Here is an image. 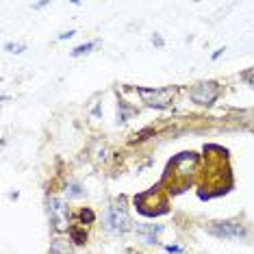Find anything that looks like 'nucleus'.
I'll return each instance as SVG.
<instances>
[{
	"label": "nucleus",
	"instance_id": "f257e3e1",
	"mask_svg": "<svg viewBox=\"0 0 254 254\" xmlns=\"http://www.w3.org/2000/svg\"><path fill=\"white\" fill-rule=\"evenodd\" d=\"M219 96V85L215 80H206V83H198L195 87L191 89V100L195 105H202V107H209L217 100Z\"/></svg>",
	"mask_w": 254,
	"mask_h": 254
},
{
	"label": "nucleus",
	"instance_id": "f03ea898",
	"mask_svg": "<svg viewBox=\"0 0 254 254\" xmlns=\"http://www.w3.org/2000/svg\"><path fill=\"white\" fill-rule=\"evenodd\" d=\"M139 94L143 98L148 107H157V109H163V107H170L172 105V96H174V89L172 87H161V89H146V87H139Z\"/></svg>",
	"mask_w": 254,
	"mask_h": 254
},
{
	"label": "nucleus",
	"instance_id": "7ed1b4c3",
	"mask_svg": "<svg viewBox=\"0 0 254 254\" xmlns=\"http://www.w3.org/2000/svg\"><path fill=\"white\" fill-rule=\"evenodd\" d=\"M105 222L111 233H126V230H130V217L124 206H111V209L107 211Z\"/></svg>",
	"mask_w": 254,
	"mask_h": 254
},
{
	"label": "nucleus",
	"instance_id": "20e7f679",
	"mask_svg": "<svg viewBox=\"0 0 254 254\" xmlns=\"http://www.w3.org/2000/svg\"><path fill=\"white\" fill-rule=\"evenodd\" d=\"M209 230L219 239H241L246 235V228L237 222H215Z\"/></svg>",
	"mask_w": 254,
	"mask_h": 254
},
{
	"label": "nucleus",
	"instance_id": "39448f33",
	"mask_svg": "<svg viewBox=\"0 0 254 254\" xmlns=\"http://www.w3.org/2000/svg\"><path fill=\"white\" fill-rule=\"evenodd\" d=\"M48 213H50V219L55 222V226L57 228H65V224H67V209L63 206V202L61 200H50L48 202Z\"/></svg>",
	"mask_w": 254,
	"mask_h": 254
},
{
	"label": "nucleus",
	"instance_id": "423d86ee",
	"mask_svg": "<svg viewBox=\"0 0 254 254\" xmlns=\"http://www.w3.org/2000/svg\"><path fill=\"white\" fill-rule=\"evenodd\" d=\"M161 230H163L161 224H157V226H154V224H148V226H139V228H137V233L141 235V239L146 241V244H154Z\"/></svg>",
	"mask_w": 254,
	"mask_h": 254
},
{
	"label": "nucleus",
	"instance_id": "0eeeda50",
	"mask_svg": "<svg viewBox=\"0 0 254 254\" xmlns=\"http://www.w3.org/2000/svg\"><path fill=\"white\" fill-rule=\"evenodd\" d=\"M98 46V42H89V44H83V46H78V48H74L72 50V57H80V55H89L91 50H94Z\"/></svg>",
	"mask_w": 254,
	"mask_h": 254
},
{
	"label": "nucleus",
	"instance_id": "6e6552de",
	"mask_svg": "<svg viewBox=\"0 0 254 254\" xmlns=\"http://www.w3.org/2000/svg\"><path fill=\"white\" fill-rule=\"evenodd\" d=\"M135 111H132V109H128L124 105V102H120V109H118V122H124L126 118H128V115H132Z\"/></svg>",
	"mask_w": 254,
	"mask_h": 254
},
{
	"label": "nucleus",
	"instance_id": "1a4fd4ad",
	"mask_svg": "<svg viewBox=\"0 0 254 254\" xmlns=\"http://www.w3.org/2000/svg\"><path fill=\"white\" fill-rule=\"evenodd\" d=\"M65 193H67V198H80V195H83L85 191H83V189H80V187H78V185H76V183H72V185H70V187H67V189H65Z\"/></svg>",
	"mask_w": 254,
	"mask_h": 254
},
{
	"label": "nucleus",
	"instance_id": "9d476101",
	"mask_svg": "<svg viewBox=\"0 0 254 254\" xmlns=\"http://www.w3.org/2000/svg\"><path fill=\"white\" fill-rule=\"evenodd\" d=\"M70 235H72V239L76 241V244H85V239H87V235H85L83 230H78V228H70Z\"/></svg>",
	"mask_w": 254,
	"mask_h": 254
},
{
	"label": "nucleus",
	"instance_id": "9b49d317",
	"mask_svg": "<svg viewBox=\"0 0 254 254\" xmlns=\"http://www.w3.org/2000/svg\"><path fill=\"white\" fill-rule=\"evenodd\" d=\"M50 254H70V252H67V250H61V244H59V241H55L53 248H50Z\"/></svg>",
	"mask_w": 254,
	"mask_h": 254
},
{
	"label": "nucleus",
	"instance_id": "f8f14e48",
	"mask_svg": "<svg viewBox=\"0 0 254 254\" xmlns=\"http://www.w3.org/2000/svg\"><path fill=\"white\" fill-rule=\"evenodd\" d=\"M7 50L9 53H22V50H24V44H7Z\"/></svg>",
	"mask_w": 254,
	"mask_h": 254
},
{
	"label": "nucleus",
	"instance_id": "ddd939ff",
	"mask_svg": "<svg viewBox=\"0 0 254 254\" xmlns=\"http://www.w3.org/2000/svg\"><path fill=\"white\" fill-rule=\"evenodd\" d=\"M80 219H83V222H94V213L87 211V209H83V211H80Z\"/></svg>",
	"mask_w": 254,
	"mask_h": 254
},
{
	"label": "nucleus",
	"instance_id": "4468645a",
	"mask_svg": "<svg viewBox=\"0 0 254 254\" xmlns=\"http://www.w3.org/2000/svg\"><path fill=\"white\" fill-rule=\"evenodd\" d=\"M74 35V31H67V33H61V35H59V39H70Z\"/></svg>",
	"mask_w": 254,
	"mask_h": 254
},
{
	"label": "nucleus",
	"instance_id": "2eb2a0df",
	"mask_svg": "<svg viewBox=\"0 0 254 254\" xmlns=\"http://www.w3.org/2000/svg\"><path fill=\"white\" fill-rule=\"evenodd\" d=\"M152 44H157V46H163V39H161L159 35H154V37H152Z\"/></svg>",
	"mask_w": 254,
	"mask_h": 254
}]
</instances>
